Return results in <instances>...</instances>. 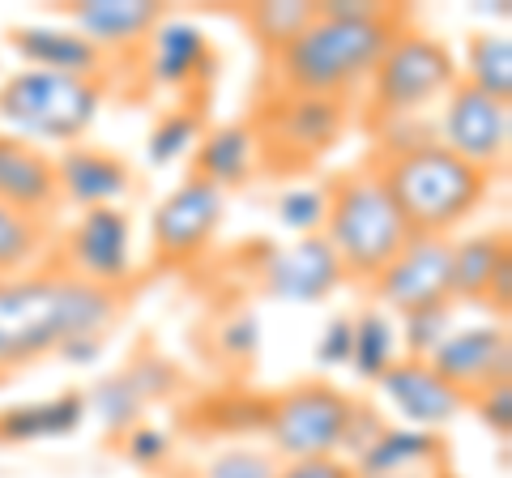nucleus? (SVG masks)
<instances>
[{"label": "nucleus", "instance_id": "1", "mask_svg": "<svg viewBox=\"0 0 512 478\" xmlns=\"http://www.w3.org/2000/svg\"><path fill=\"white\" fill-rule=\"evenodd\" d=\"M128 295L52 269L0 278V376L35 368L77 338H103L124 316Z\"/></svg>", "mask_w": 512, "mask_h": 478}, {"label": "nucleus", "instance_id": "2", "mask_svg": "<svg viewBox=\"0 0 512 478\" xmlns=\"http://www.w3.org/2000/svg\"><path fill=\"white\" fill-rule=\"evenodd\" d=\"M410 26L406 9H389L384 18H316L269 60L274 90L282 94H312V99H342L372 82L380 56L389 52L397 30Z\"/></svg>", "mask_w": 512, "mask_h": 478}, {"label": "nucleus", "instance_id": "3", "mask_svg": "<svg viewBox=\"0 0 512 478\" xmlns=\"http://www.w3.org/2000/svg\"><path fill=\"white\" fill-rule=\"evenodd\" d=\"M367 167L376 171L406 231L427 239H453V231L466 227L491 193V175L444 150L440 141H419L406 150H372Z\"/></svg>", "mask_w": 512, "mask_h": 478}, {"label": "nucleus", "instance_id": "4", "mask_svg": "<svg viewBox=\"0 0 512 478\" xmlns=\"http://www.w3.org/2000/svg\"><path fill=\"white\" fill-rule=\"evenodd\" d=\"M325 235L333 257L342 261L346 282H372L410 239L402 214L393 210L389 193L380 188L372 167H346L325 180Z\"/></svg>", "mask_w": 512, "mask_h": 478}, {"label": "nucleus", "instance_id": "5", "mask_svg": "<svg viewBox=\"0 0 512 478\" xmlns=\"http://www.w3.org/2000/svg\"><path fill=\"white\" fill-rule=\"evenodd\" d=\"M103 77H64L18 69L0 77V133L39 150L77 146L103 111Z\"/></svg>", "mask_w": 512, "mask_h": 478}, {"label": "nucleus", "instance_id": "6", "mask_svg": "<svg viewBox=\"0 0 512 478\" xmlns=\"http://www.w3.org/2000/svg\"><path fill=\"white\" fill-rule=\"evenodd\" d=\"M457 82H461V65L453 47L427 35V30L402 26L397 39L389 43V52L380 56L372 82L363 86L359 120L367 133L397 120H427Z\"/></svg>", "mask_w": 512, "mask_h": 478}, {"label": "nucleus", "instance_id": "7", "mask_svg": "<svg viewBox=\"0 0 512 478\" xmlns=\"http://www.w3.org/2000/svg\"><path fill=\"white\" fill-rule=\"evenodd\" d=\"M248 124L256 133V146H261V167L295 175L338 150V141L355 124V111L342 99H312V94L274 90L256 107Z\"/></svg>", "mask_w": 512, "mask_h": 478}, {"label": "nucleus", "instance_id": "8", "mask_svg": "<svg viewBox=\"0 0 512 478\" xmlns=\"http://www.w3.org/2000/svg\"><path fill=\"white\" fill-rule=\"evenodd\" d=\"M350 406H355V393H346L333 380H299L291 389L269 393L265 449H274L282 461L333 453L342 457Z\"/></svg>", "mask_w": 512, "mask_h": 478}, {"label": "nucleus", "instance_id": "9", "mask_svg": "<svg viewBox=\"0 0 512 478\" xmlns=\"http://www.w3.org/2000/svg\"><path fill=\"white\" fill-rule=\"evenodd\" d=\"M227 222V193L184 175L150 214V257L158 269L197 265Z\"/></svg>", "mask_w": 512, "mask_h": 478}, {"label": "nucleus", "instance_id": "10", "mask_svg": "<svg viewBox=\"0 0 512 478\" xmlns=\"http://www.w3.org/2000/svg\"><path fill=\"white\" fill-rule=\"evenodd\" d=\"M436 141L483 175L504 171L512 150V103L457 82L436 107Z\"/></svg>", "mask_w": 512, "mask_h": 478}, {"label": "nucleus", "instance_id": "11", "mask_svg": "<svg viewBox=\"0 0 512 478\" xmlns=\"http://www.w3.org/2000/svg\"><path fill=\"white\" fill-rule=\"evenodd\" d=\"M56 265L90 286L124 291L133 282V218H128V210H120V205L82 210L60 235Z\"/></svg>", "mask_w": 512, "mask_h": 478}, {"label": "nucleus", "instance_id": "12", "mask_svg": "<svg viewBox=\"0 0 512 478\" xmlns=\"http://www.w3.org/2000/svg\"><path fill=\"white\" fill-rule=\"evenodd\" d=\"M448 244L453 239H427V235H410L402 252L367 282L372 304L397 316L423 312V308H440L453 304L448 299Z\"/></svg>", "mask_w": 512, "mask_h": 478}, {"label": "nucleus", "instance_id": "13", "mask_svg": "<svg viewBox=\"0 0 512 478\" xmlns=\"http://www.w3.org/2000/svg\"><path fill=\"white\" fill-rule=\"evenodd\" d=\"M431 372L444 385H453L466 402L483 397L495 385L512 380V338L504 321H487V325H457L448 338L427 355Z\"/></svg>", "mask_w": 512, "mask_h": 478}, {"label": "nucleus", "instance_id": "14", "mask_svg": "<svg viewBox=\"0 0 512 478\" xmlns=\"http://www.w3.org/2000/svg\"><path fill=\"white\" fill-rule=\"evenodd\" d=\"M346 282L342 261L333 257L325 235H303L282 248H269L265 265L256 269V286L278 304H325Z\"/></svg>", "mask_w": 512, "mask_h": 478}, {"label": "nucleus", "instance_id": "15", "mask_svg": "<svg viewBox=\"0 0 512 478\" xmlns=\"http://www.w3.org/2000/svg\"><path fill=\"white\" fill-rule=\"evenodd\" d=\"M214 69H218V52L210 35L188 18H163L146 39V77L158 90L188 94L192 103L197 90L214 86Z\"/></svg>", "mask_w": 512, "mask_h": 478}, {"label": "nucleus", "instance_id": "16", "mask_svg": "<svg viewBox=\"0 0 512 478\" xmlns=\"http://www.w3.org/2000/svg\"><path fill=\"white\" fill-rule=\"evenodd\" d=\"M376 389L397 419L406 427H423V432H440L461 410H470L466 397L453 385H444V380L431 372L427 359H410V355L397 359L393 368L376 380Z\"/></svg>", "mask_w": 512, "mask_h": 478}, {"label": "nucleus", "instance_id": "17", "mask_svg": "<svg viewBox=\"0 0 512 478\" xmlns=\"http://www.w3.org/2000/svg\"><path fill=\"white\" fill-rule=\"evenodd\" d=\"M52 158H56L60 205H73V210H103V205H120L128 193H133V163L116 150L77 141V146L60 150Z\"/></svg>", "mask_w": 512, "mask_h": 478}, {"label": "nucleus", "instance_id": "18", "mask_svg": "<svg viewBox=\"0 0 512 478\" xmlns=\"http://www.w3.org/2000/svg\"><path fill=\"white\" fill-rule=\"evenodd\" d=\"M0 205L43 222H52L64 210L52 150H39L30 141L0 133Z\"/></svg>", "mask_w": 512, "mask_h": 478}, {"label": "nucleus", "instance_id": "19", "mask_svg": "<svg viewBox=\"0 0 512 478\" xmlns=\"http://www.w3.org/2000/svg\"><path fill=\"white\" fill-rule=\"evenodd\" d=\"M64 18L77 35H86L103 56L137 52L154 35V26L167 18L158 0H73L64 5Z\"/></svg>", "mask_w": 512, "mask_h": 478}, {"label": "nucleus", "instance_id": "20", "mask_svg": "<svg viewBox=\"0 0 512 478\" xmlns=\"http://www.w3.org/2000/svg\"><path fill=\"white\" fill-rule=\"evenodd\" d=\"M9 47L18 52L22 69H43L64 77H103V65H107V56L86 35H77L73 26H52V22L13 26Z\"/></svg>", "mask_w": 512, "mask_h": 478}, {"label": "nucleus", "instance_id": "21", "mask_svg": "<svg viewBox=\"0 0 512 478\" xmlns=\"http://www.w3.org/2000/svg\"><path fill=\"white\" fill-rule=\"evenodd\" d=\"M350 466H355L359 478H376V474H436V470H453V453H448V440L440 432L389 423L355 461H350Z\"/></svg>", "mask_w": 512, "mask_h": 478}, {"label": "nucleus", "instance_id": "22", "mask_svg": "<svg viewBox=\"0 0 512 478\" xmlns=\"http://www.w3.org/2000/svg\"><path fill=\"white\" fill-rule=\"evenodd\" d=\"M256 167H261V146L248 120H227V124H210L201 133L197 150H192V171L197 180L214 184L218 193H235V188L252 184Z\"/></svg>", "mask_w": 512, "mask_h": 478}, {"label": "nucleus", "instance_id": "23", "mask_svg": "<svg viewBox=\"0 0 512 478\" xmlns=\"http://www.w3.org/2000/svg\"><path fill=\"white\" fill-rule=\"evenodd\" d=\"M508 265H512V248H508L504 227L453 239L448 244V299L453 304H470V308H487L491 286Z\"/></svg>", "mask_w": 512, "mask_h": 478}, {"label": "nucleus", "instance_id": "24", "mask_svg": "<svg viewBox=\"0 0 512 478\" xmlns=\"http://www.w3.org/2000/svg\"><path fill=\"white\" fill-rule=\"evenodd\" d=\"M86 393L64 389L39 402H22L0 410V444H39V440H64L86 423Z\"/></svg>", "mask_w": 512, "mask_h": 478}, {"label": "nucleus", "instance_id": "25", "mask_svg": "<svg viewBox=\"0 0 512 478\" xmlns=\"http://www.w3.org/2000/svg\"><path fill=\"white\" fill-rule=\"evenodd\" d=\"M402 359V342H397V321L384 308L367 304L350 312V368L359 380H376Z\"/></svg>", "mask_w": 512, "mask_h": 478}, {"label": "nucleus", "instance_id": "26", "mask_svg": "<svg viewBox=\"0 0 512 478\" xmlns=\"http://www.w3.org/2000/svg\"><path fill=\"white\" fill-rule=\"evenodd\" d=\"M461 65V82L491 94L500 103H512V39L504 30H478L466 39V56Z\"/></svg>", "mask_w": 512, "mask_h": 478}, {"label": "nucleus", "instance_id": "27", "mask_svg": "<svg viewBox=\"0 0 512 478\" xmlns=\"http://www.w3.org/2000/svg\"><path fill=\"white\" fill-rule=\"evenodd\" d=\"M52 235V222L0 205V278H18L26 269H39L47 248H52Z\"/></svg>", "mask_w": 512, "mask_h": 478}, {"label": "nucleus", "instance_id": "28", "mask_svg": "<svg viewBox=\"0 0 512 478\" xmlns=\"http://www.w3.org/2000/svg\"><path fill=\"white\" fill-rule=\"evenodd\" d=\"M210 129L205 124V107L197 99H184V103H175L167 107L163 116L154 120V129L146 137V158H150V167H175L180 158H192V150H197V141L201 133Z\"/></svg>", "mask_w": 512, "mask_h": 478}, {"label": "nucleus", "instance_id": "29", "mask_svg": "<svg viewBox=\"0 0 512 478\" xmlns=\"http://www.w3.org/2000/svg\"><path fill=\"white\" fill-rule=\"evenodd\" d=\"M239 18H244L248 35L265 52V60H274L282 47L316 18V5L312 0H261V5H248Z\"/></svg>", "mask_w": 512, "mask_h": 478}, {"label": "nucleus", "instance_id": "30", "mask_svg": "<svg viewBox=\"0 0 512 478\" xmlns=\"http://www.w3.org/2000/svg\"><path fill=\"white\" fill-rule=\"evenodd\" d=\"M265 414H269V393H214L210 402H201L197 423L210 436H265Z\"/></svg>", "mask_w": 512, "mask_h": 478}, {"label": "nucleus", "instance_id": "31", "mask_svg": "<svg viewBox=\"0 0 512 478\" xmlns=\"http://www.w3.org/2000/svg\"><path fill=\"white\" fill-rule=\"evenodd\" d=\"M86 410L99 419L111 436H124L128 427L141 423V410H146V393L137 389V380L128 372H111L99 385L86 393Z\"/></svg>", "mask_w": 512, "mask_h": 478}, {"label": "nucleus", "instance_id": "32", "mask_svg": "<svg viewBox=\"0 0 512 478\" xmlns=\"http://www.w3.org/2000/svg\"><path fill=\"white\" fill-rule=\"evenodd\" d=\"M457 304H440V308H423L410 316H397V342H402V355L410 359H427L448 333L457 329Z\"/></svg>", "mask_w": 512, "mask_h": 478}, {"label": "nucleus", "instance_id": "33", "mask_svg": "<svg viewBox=\"0 0 512 478\" xmlns=\"http://www.w3.org/2000/svg\"><path fill=\"white\" fill-rule=\"evenodd\" d=\"M278 466H282V457L274 449L252 444V440H235L205 461L201 478H278Z\"/></svg>", "mask_w": 512, "mask_h": 478}, {"label": "nucleus", "instance_id": "34", "mask_svg": "<svg viewBox=\"0 0 512 478\" xmlns=\"http://www.w3.org/2000/svg\"><path fill=\"white\" fill-rule=\"evenodd\" d=\"M274 210H278V222L295 239L320 235V231H325V210H329L325 184H291V188H282Z\"/></svg>", "mask_w": 512, "mask_h": 478}, {"label": "nucleus", "instance_id": "35", "mask_svg": "<svg viewBox=\"0 0 512 478\" xmlns=\"http://www.w3.org/2000/svg\"><path fill=\"white\" fill-rule=\"evenodd\" d=\"M384 427H389V414H384L376 402H363L355 397V406H350V419H346V436H342V457L355 461L367 444H372Z\"/></svg>", "mask_w": 512, "mask_h": 478}, {"label": "nucleus", "instance_id": "36", "mask_svg": "<svg viewBox=\"0 0 512 478\" xmlns=\"http://www.w3.org/2000/svg\"><path fill=\"white\" fill-rule=\"evenodd\" d=\"M218 346H222V355L227 359L252 363L256 355H261V321H256L252 312L231 316V321L218 329Z\"/></svg>", "mask_w": 512, "mask_h": 478}, {"label": "nucleus", "instance_id": "37", "mask_svg": "<svg viewBox=\"0 0 512 478\" xmlns=\"http://www.w3.org/2000/svg\"><path fill=\"white\" fill-rule=\"evenodd\" d=\"M120 440H124V457L137 461V466H163V461L171 457V436L158 432V427H150V423L128 427Z\"/></svg>", "mask_w": 512, "mask_h": 478}, {"label": "nucleus", "instance_id": "38", "mask_svg": "<svg viewBox=\"0 0 512 478\" xmlns=\"http://www.w3.org/2000/svg\"><path fill=\"white\" fill-rule=\"evenodd\" d=\"M470 410L478 414V419H483L487 432H495L500 440H508V432H512V380H508V385L487 389L483 397H474Z\"/></svg>", "mask_w": 512, "mask_h": 478}, {"label": "nucleus", "instance_id": "39", "mask_svg": "<svg viewBox=\"0 0 512 478\" xmlns=\"http://www.w3.org/2000/svg\"><path fill=\"white\" fill-rule=\"evenodd\" d=\"M316 363L320 368H350V316H333L316 338Z\"/></svg>", "mask_w": 512, "mask_h": 478}, {"label": "nucleus", "instance_id": "40", "mask_svg": "<svg viewBox=\"0 0 512 478\" xmlns=\"http://www.w3.org/2000/svg\"><path fill=\"white\" fill-rule=\"evenodd\" d=\"M278 478H359L355 466L346 457H295V461H282Z\"/></svg>", "mask_w": 512, "mask_h": 478}, {"label": "nucleus", "instance_id": "41", "mask_svg": "<svg viewBox=\"0 0 512 478\" xmlns=\"http://www.w3.org/2000/svg\"><path fill=\"white\" fill-rule=\"evenodd\" d=\"M99 338H77V342H69V346H64L60 350V359L64 363H94V359H99Z\"/></svg>", "mask_w": 512, "mask_h": 478}, {"label": "nucleus", "instance_id": "42", "mask_svg": "<svg viewBox=\"0 0 512 478\" xmlns=\"http://www.w3.org/2000/svg\"><path fill=\"white\" fill-rule=\"evenodd\" d=\"M431 478H457L453 470H440V474H431Z\"/></svg>", "mask_w": 512, "mask_h": 478}]
</instances>
